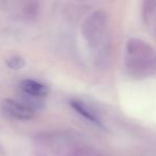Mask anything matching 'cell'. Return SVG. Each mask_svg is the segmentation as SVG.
Masks as SVG:
<instances>
[{
    "instance_id": "1",
    "label": "cell",
    "mask_w": 156,
    "mask_h": 156,
    "mask_svg": "<svg viewBox=\"0 0 156 156\" xmlns=\"http://www.w3.org/2000/svg\"><path fill=\"white\" fill-rule=\"evenodd\" d=\"M128 55V69L137 75H147L156 71V57L154 49L147 42L130 39L126 45Z\"/></svg>"
},
{
    "instance_id": "7",
    "label": "cell",
    "mask_w": 156,
    "mask_h": 156,
    "mask_svg": "<svg viewBox=\"0 0 156 156\" xmlns=\"http://www.w3.org/2000/svg\"><path fill=\"white\" fill-rule=\"evenodd\" d=\"M7 65L11 69H20L26 65V61L20 56H11L5 61Z\"/></svg>"
},
{
    "instance_id": "5",
    "label": "cell",
    "mask_w": 156,
    "mask_h": 156,
    "mask_svg": "<svg viewBox=\"0 0 156 156\" xmlns=\"http://www.w3.org/2000/svg\"><path fill=\"white\" fill-rule=\"evenodd\" d=\"M20 88L24 94L32 98H43L49 93V89L46 85L33 79H24L20 81Z\"/></svg>"
},
{
    "instance_id": "6",
    "label": "cell",
    "mask_w": 156,
    "mask_h": 156,
    "mask_svg": "<svg viewBox=\"0 0 156 156\" xmlns=\"http://www.w3.org/2000/svg\"><path fill=\"white\" fill-rule=\"evenodd\" d=\"M71 106L74 110L77 113H79L80 115H83L85 119H87L88 121L92 122L93 124H95L98 127H104V124L102 123V121L100 120V118L93 112L90 108H88L83 102L79 101H71Z\"/></svg>"
},
{
    "instance_id": "2",
    "label": "cell",
    "mask_w": 156,
    "mask_h": 156,
    "mask_svg": "<svg viewBox=\"0 0 156 156\" xmlns=\"http://www.w3.org/2000/svg\"><path fill=\"white\" fill-rule=\"evenodd\" d=\"M108 27V15L105 11H95L85 20L83 35L91 47H98L105 37Z\"/></svg>"
},
{
    "instance_id": "8",
    "label": "cell",
    "mask_w": 156,
    "mask_h": 156,
    "mask_svg": "<svg viewBox=\"0 0 156 156\" xmlns=\"http://www.w3.org/2000/svg\"><path fill=\"white\" fill-rule=\"evenodd\" d=\"M72 156H102V155L94 149L80 147H75V150L72 153Z\"/></svg>"
},
{
    "instance_id": "3",
    "label": "cell",
    "mask_w": 156,
    "mask_h": 156,
    "mask_svg": "<svg viewBox=\"0 0 156 156\" xmlns=\"http://www.w3.org/2000/svg\"><path fill=\"white\" fill-rule=\"evenodd\" d=\"M43 143L48 151L47 156H72L75 149L72 147V141L64 134L45 135Z\"/></svg>"
},
{
    "instance_id": "9",
    "label": "cell",
    "mask_w": 156,
    "mask_h": 156,
    "mask_svg": "<svg viewBox=\"0 0 156 156\" xmlns=\"http://www.w3.org/2000/svg\"><path fill=\"white\" fill-rule=\"evenodd\" d=\"M156 10V1H145L144 7H143V13L144 18H147L155 12Z\"/></svg>"
},
{
    "instance_id": "4",
    "label": "cell",
    "mask_w": 156,
    "mask_h": 156,
    "mask_svg": "<svg viewBox=\"0 0 156 156\" xmlns=\"http://www.w3.org/2000/svg\"><path fill=\"white\" fill-rule=\"evenodd\" d=\"M2 110L11 118L17 120H30L34 117V109L24 102H18L12 98H5L3 101Z\"/></svg>"
}]
</instances>
